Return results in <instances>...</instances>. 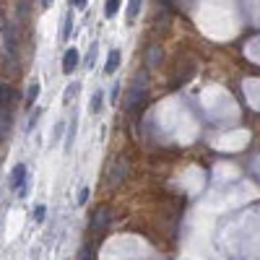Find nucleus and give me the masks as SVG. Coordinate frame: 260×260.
I'll return each instance as SVG.
<instances>
[{"label": "nucleus", "mask_w": 260, "mask_h": 260, "mask_svg": "<svg viewBox=\"0 0 260 260\" xmlns=\"http://www.w3.org/2000/svg\"><path fill=\"white\" fill-rule=\"evenodd\" d=\"M50 5H52V0H42V8H44V10H47Z\"/></svg>", "instance_id": "obj_21"}, {"label": "nucleus", "mask_w": 260, "mask_h": 260, "mask_svg": "<svg viewBox=\"0 0 260 260\" xmlns=\"http://www.w3.org/2000/svg\"><path fill=\"white\" fill-rule=\"evenodd\" d=\"M81 260H94V247L91 245H84L81 247Z\"/></svg>", "instance_id": "obj_16"}, {"label": "nucleus", "mask_w": 260, "mask_h": 260, "mask_svg": "<svg viewBox=\"0 0 260 260\" xmlns=\"http://www.w3.org/2000/svg\"><path fill=\"white\" fill-rule=\"evenodd\" d=\"M71 5H73V8H78V10H86L88 0H71Z\"/></svg>", "instance_id": "obj_18"}, {"label": "nucleus", "mask_w": 260, "mask_h": 260, "mask_svg": "<svg viewBox=\"0 0 260 260\" xmlns=\"http://www.w3.org/2000/svg\"><path fill=\"white\" fill-rule=\"evenodd\" d=\"M71 34H73V13H65V18H63V42H68L71 39Z\"/></svg>", "instance_id": "obj_9"}, {"label": "nucleus", "mask_w": 260, "mask_h": 260, "mask_svg": "<svg viewBox=\"0 0 260 260\" xmlns=\"http://www.w3.org/2000/svg\"><path fill=\"white\" fill-rule=\"evenodd\" d=\"M63 130H65V122H58V125H55V135H52V143H58V141L63 138Z\"/></svg>", "instance_id": "obj_17"}, {"label": "nucleus", "mask_w": 260, "mask_h": 260, "mask_svg": "<svg viewBox=\"0 0 260 260\" xmlns=\"http://www.w3.org/2000/svg\"><path fill=\"white\" fill-rule=\"evenodd\" d=\"M117 99H120V84L112 86V101H117Z\"/></svg>", "instance_id": "obj_20"}, {"label": "nucleus", "mask_w": 260, "mask_h": 260, "mask_svg": "<svg viewBox=\"0 0 260 260\" xmlns=\"http://www.w3.org/2000/svg\"><path fill=\"white\" fill-rule=\"evenodd\" d=\"M107 227H109V211L107 208H96L94 216H91V227H88V229L96 234V232H104Z\"/></svg>", "instance_id": "obj_1"}, {"label": "nucleus", "mask_w": 260, "mask_h": 260, "mask_svg": "<svg viewBox=\"0 0 260 260\" xmlns=\"http://www.w3.org/2000/svg\"><path fill=\"white\" fill-rule=\"evenodd\" d=\"M65 151H71L73 149V141H76V130H78V117H71V122H68V128H65Z\"/></svg>", "instance_id": "obj_6"}, {"label": "nucleus", "mask_w": 260, "mask_h": 260, "mask_svg": "<svg viewBox=\"0 0 260 260\" xmlns=\"http://www.w3.org/2000/svg\"><path fill=\"white\" fill-rule=\"evenodd\" d=\"M44 216H47V206H44V203H39V206H34V211H31V219L37 221V224H42V221H44Z\"/></svg>", "instance_id": "obj_14"}, {"label": "nucleus", "mask_w": 260, "mask_h": 260, "mask_svg": "<svg viewBox=\"0 0 260 260\" xmlns=\"http://www.w3.org/2000/svg\"><path fill=\"white\" fill-rule=\"evenodd\" d=\"M39 91H42V86H39V81H34V84H29V91H26V107H31V104H34V101H37Z\"/></svg>", "instance_id": "obj_10"}, {"label": "nucleus", "mask_w": 260, "mask_h": 260, "mask_svg": "<svg viewBox=\"0 0 260 260\" xmlns=\"http://www.w3.org/2000/svg\"><path fill=\"white\" fill-rule=\"evenodd\" d=\"M78 91H81V84H78V81L68 86V91H65V96H63V104H71V101H73V96H76Z\"/></svg>", "instance_id": "obj_13"}, {"label": "nucleus", "mask_w": 260, "mask_h": 260, "mask_svg": "<svg viewBox=\"0 0 260 260\" xmlns=\"http://www.w3.org/2000/svg\"><path fill=\"white\" fill-rule=\"evenodd\" d=\"M101 104H104V91H94V96H91V101H88V112H91V115H99L101 112Z\"/></svg>", "instance_id": "obj_8"}, {"label": "nucleus", "mask_w": 260, "mask_h": 260, "mask_svg": "<svg viewBox=\"0 0 260 260\" xmlns=\"http://www.w3.org/2000/svg\"><path fill=\"white\" fill-rule=\"evenodd\" d=\"M39 117H42V107L31 109V115H29V122H26V133H31V130H34V125H37V122H39Z\"/></svg>", "instance_id": "obj_15"}, {"label": "nucleus", "mask_w": 260, "mask_h": 260, "mask_svg": "<svg viewBox=\"0 0 260 260\" xmlns=\"http://www.w3.org/2000/svg\"><path fill=\"white\" fill-rule=\"evenodd\" d=\"M26 174H29L26 172V164H16L13 167V172H10V187H13L16 193L26 185Z\"/></svg>", "instance_id": "obj_2"}, {"label": "nucleus", "mask_w": 260, "mask_h": 260, "mask_svg": "<svg viewBox=\"0 0 260 260\" xmlns=\"http://www.w3.org/2000/svg\"><path fill=\"white\" fill-rule=\"evenodd\" d=\"M120 5H122V0H107V3H104V16L107 18H115L117 10H120Z\"/></svg>", "instance_id": "obj_11"}, {"label": "nucleus", "mask_w": 260, "mask_h": 260, "mask_svg": "<svg viewBox=\"0 0 260 260\" xmlns=\"http://www.w3.org/2000/svg\"><path fill=\"white\" fill-rule=\"evenodd\" d=\"M86 200H88V187H84L81 193H78V206H84Z\"/></svg>", "instance_id": "obj_19"}, {"label": "nucleus", "mask_w": 260, "mask_h": 260, "mask_svg": "<svg viewBox=\"0 0 260 260\" xmlns=\"http://www.w3.org/2000/svg\"><path fill=\"white\" fill-rule=\"evenodd\" d=\"M143 96H146V84L143 81L138 84V78H135V86L130 88V96H128V109L138 107V101H143Z\"/></svg>", "instance_id": "obj_4"}, {"label": "nucleus", "mask_w": 260, "mask_h": 260, "mask_svg": "<svg viewBox=\"0 0 260 260\" xmlns=\"http://www.w3.org/2000/svg\"><path fill=\"white\" fill-rule=\"evenodd\" d=\"M78 63H81V55H78V50L76 47L65 50V55H63V73H73L76 68H78Z\"/></svg>", "instance_id": "obj_3"}, {"label": "nucleus", "mask_w": 260, "mask_h": 260, "mask_svg": "<svg viewBox=\"0 0 260 260\" xmlns=\"http://www.w3.org/2000/svg\"><path fill=\"white\" fill-rule=\"evenodd\" d=\"M141 5H143V0H128V10H125L128 24H133V21L138 18V13H141Z\"/></svg>", "instance_id": "obj_7"}, {"label": "nucleus", "mask_w": 260, "mask_h": 260, "mask_svg": "<svg viewBox=\"0 0 260 260\" xmlns=\"http://www.w3.org/2000/svg\"><path fill=\"white\" fill-rule=\"evenodd\" d=\"M120 63H122V52L120 50H109V55H107V63H104V73H115L117 68H120Z\"/></svg>", "instance_id": "obj_5"}, {"label": "nucleus", "mask_w": 260, "mask_h": 260, "mask_svg": "<svg viewBox=\"0 0 260 260\" xmlns=\"http://www.w3.org/2000/svg\"><path fill=\"white\" fill-rule=\"evenodd\" d=\"M96 52H99V44L94 42V44H91V50H88V55H86V60H84L86 71H91V68H94V63H96Z\"/></svg>", "instance_id": "obj_12"}]
</instances>
